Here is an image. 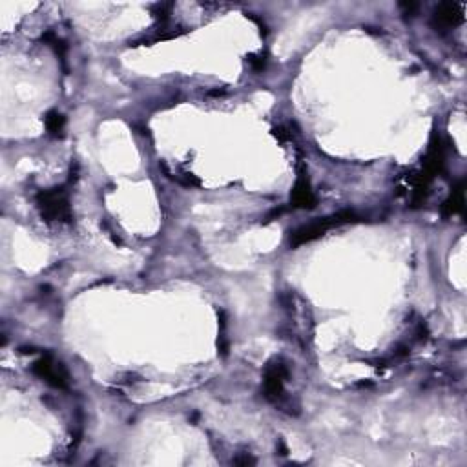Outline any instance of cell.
Returning a JSON list of instances; mask_svg holds the SVG:
<instances>
[{
	"instance_id": "3",
	"label": "cell",
	"mask_w": 467,
	"mask_h": 467,
	"mask_svg": "<svg viewBox=\"0 0 467 467\" xmlns=\"http://www.w3.org/2000/svg\"><path fill=\"white\" fill-rule=\"evenodd\" d=\"M287 378H289V369L283 361L274 358L267 363L265 376H263V390H265L267 400L274 402L276 405H281L285 398L283 386Z\"/></svg>"
},
{
	"instance_id": "5",
	"label": "cell",
	"mask_w": 467,
	"mask_h": 467,
	"mask_svg": "<svg viewBox=\"0 0 467 467\" xmlns=\"http://www.w3.org/2000/svg\"><path fill=\"white\" fill-rule=\"evenodd\" d=\"M464 4H442L434 13L433 26L436 29H449L462 22Z\"/></svg>"
},
{
	"instance_id": "2",
	"label": "cell",
	"mask_w": 467,
	"mask_h": 467,
	"mask_svg": "<svg viewBox=\"0 0 467 467\" xmlns=\"http://www.w3.org/2000/svg\"><path fill=\"white\" fill-rule=\"evenodd\" d=\"M37 208L44 221L48 223H68L72 219V210L68 205V198L63 188H52L37 193Z\"/></svg>"
},
{
	"instance_id": "8",
	"label": "cell",
	"mask_w": 467,
	"mask_h": 467,
	"mask_svg": "<svg viewBox=\"0 0 467 467\" xmlns=\"http://www.w3.org/2000/svg\"><path fill=\"white\" fill-rule=\"evenodd\" d=\"M44 126L54 137H61L64 130V117L58 111H48L44 117Z\"/></svg>"
},
{
	"instance_id": "4",
	"label": "cell",
	"mask_w": 467,
	"mask_h": 467,
	"mask_svg": "<svg viewBox=\"0 0 467 467\" xmlns=\"http://www.w3.org/2000/svg\"><path fill=\"white\" fill-rule=\"evenodd\" d=\"M33 372L55 389H68L70 386L68 371L61 361H55L52 356H42L39 361H35Z\"/></svg>"
},
{
	"instance_id": "10",
	"label": "cell",
	"mask_w": 467,
	"mask_h": 467,
	"mask_svg": "<svg viewBox=\"0 0 467 467\" xmlns=\"http://www.w3.org/2000/svg\"><path fill=\"white\" fill-rule=\"evenodd\" d=\"M246 63L251 64L254 72H261L265 68V55H251V57H246Z\"/></svg>"
},
{
	"instance_id": "6",
	"label": "cell",
	"mask_w": 467,
	"mask_h": 467,
	"mask_svg": "<svg viewBox=\"0 0 467 467\" xmlns=\"http://www.w3.org/2000/svg\"><path fill=\"white\" fill-rule=\"evenodd\" d=\"M292 207L296 208H314L316 207V198H314L312 190H310V184H308L307 179L303 175H299V179L296 181V187L292 190Z\"/></svg>"
},
{
	"instance_id": "1",
	"label": "cell",
	"mask_w": 467,
	"mask_h": 467,
	"mask_svg": "<svg viewBox=\"0 0 467 467\" xmlns=\"http://www.w3.org/2000/svg\"><path fill=\"white\" fill-rule=\"evenodd\" d=\"M356 219V214L354 212H338L334 216L323 217V219H318V221L310 223V225H305V227L298 228L296 232H292V236H290V246H301L305 243H310V241L318 239L322 237L325 232H329L331 228L342 227V225H347V223H352Z\"/></svg>"
},
{
	"instance_id": "7",
	"label": "cell",
	"mask_w": 467,
	"mask_h": 467,
	"mask_svg": "<svg viewBox=\"0 0 467 467\" xmlns=\"http://www.w3.org/2000/svg\"><path fill=\"white\" fill-rule=\"evenodd\" d=\"M464 205H466V198H464V181H460L458 187L453 190V193H451V198L443 203V214H445V216L462 214Z\"/></svg>"
},
{
	"instance_id": "9",
	"label": "cell",
	"mask_w": 467,
	"mask_h": 467,
	"mask_svg": "<svg viewBox=\"0 0 467 467\" xmlns=\"http://www.w3.org/2000/svg\"><path fill=\"white\" fill-rule=\"evenodd\" d=\"M42 40H44V42H48L49 46H52V48L55 49V54H57L58 57H61L64 61V57H66V44H64L63 40L58 39L57 35L52 33V31H48V33L42 35Z\"/></svg>"
}]
</instances>
